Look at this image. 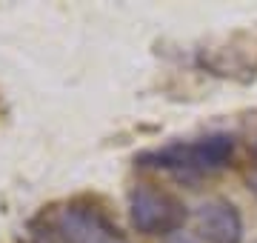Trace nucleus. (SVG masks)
Instances as JSON below:
<instances>
[{
  "instance_id": "obj_4",
  "label": "nucleus",
  "mask_w": 257,
  "mask_h": 243,
  "mask_svg": "<svg viewBox=\"0 0 257 243\" xmlns=\"http://www.w3.org/2000/svg\"><path fill=\"white\" fill-rule=\"evenodd\" d=\"M197 63L217 77L251 80L257 77V35H229V38L197 49Z\"/></svg>"
},
{
  "instance_id": "obj_3",
  "label": "nucleus",
  "mask_w": 257,
  "mask_h": 243,
  "mask_svg": "<svg viewBox=\"0 0 257 243\" xmlns=\"http://www.w3.org/2000/svg\"><path fill=\"white\" fill-rule=\"evenodd\" d=\"M128 217L132 226L143 234H172L183 229L189 212L180 197L169 195L163 189L138 186L128 195Z\"/></svg>"
},
{
  "instance_id": "obj_5",
  "label": "nucleus",
  "mask_w": 257,
  "mask_h": 243,
  "mask_svg": "<svg viewBox=\"0 0 257 243\" xmlns=\"http://www.w3.org/2000/svg\"><path fill=\"white\" fill-rule=\"evenodd\" d=\"M197 232L206 243H240L243 240V217L229 200H209L197 209Z\"/></svg>"
},
{
  "instance_id": "obj_6",
  "label": "nucleus",
  "mask_w": 257,
  "mask_h": 243,
  "mask_svg": "<svg viewBox=\"0 0 257 243\" xmlns=\"http://www.w3.org/2000/svg\"><path fill=\"white\" fill-rule=\"evenodd\" d=\"M246 186H248V192L257 197V169H251V172L246 175Z\"/></svg>"
},
{
  "instance_id": "obj_7",
  "label": "nucleus",
  "mask_w": 257,
  "mask_h": 243,
  "mask_svg": "<svg viewBox=\"0 0 257 243\" xmlns=\"http://www.w3.org/2000/svg\"><path fill=\"white\" fill-rule=\"evenodd\" d=\"M251 158L257 160V141H254V146H251Z\"/></svg>"
},
{
  "instance_id": "obj_2",
  "label": "nucleus",
  "mask_w": 257,
  "mask_h": 243,
  "mask_svg": "<svg viewBox=\"0 0 257 243\" xmlns=\"http://www.w3.org/2000/svg\"><path fill=\"white\" fill-rule=\"evenodd\" d=\"M231 155H234V141L229 135H209L200 141H177L163 149L143 152L135 158V163L149 169L180 172V175H206V172L223 169L231 160Z\"/></svg>"
},
{
  "instance_id": "obj_1",
  "label": "nucleus",
  "mask_w": 257,
  "mask_h": 243,
  "mask_svg": "<svg viewBox=\"0 0 257 243\" xmlns=\"http://www.w3.org/2000/svg\"><path fill=\"white\" fill-rule=\"evenodd\" d=\"M37 243H128L109 215L89 200H69L43 209L32 223Z\"/></svg>"
}]
</instances>
